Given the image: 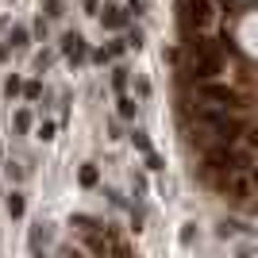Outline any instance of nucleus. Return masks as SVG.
<instances>
[{
  "label": "nucleus",
  "instance_id": "nucleus-1",
  "mask_svg": "<svg viewBox=\"0 0 258 258\" xmlns=\"http://www.w3.org/2000/svg\"><path fill=\"white\" fill-rule=\"evenodd\" d=\"M220 70H224V54H220V46L201 43V39L185 43V74L193 77L197 85H201V81H212Z\"/></svg>",
  "mask_w": 258,
  "mask_h": 258
},
{
  "label": "nucleus",
  "instance_id": "nucleus-2",
  "mask_svg": "<svg viewBox=\"0 0 258 258\" xmlns=\"http://www.w3.org/2000/svg\"><path fill=\"white\" fill-rule=\"evenodd\" d=\"M212 20H216V16H212V0H181V23H185V27L205 31Z\"/></svg>",
  "mask_w": 258,
  "mask_h": 258
},
{
  "label": "nucleus",
  "instance_id": "nucleus-3",
  "mask_svg": "<svg viewBox=\"0 0 258 258\" xmlns=\"http://www.w3.org/2000/svg\"><path fill=\"white\" fill-rule=\"evenodd\" d=\"M205 100H216V108H231L235 104V93L227 85H216V81H201V89H197Z\"/></svg>",
  "mask_w": 258,
  "mask_h": 258
},
{
  "label": "nucleus",
  "instance_id": "nucleus-4",
  "mask_svg": "<svg viewBox=\"0 0 258 258\" xmlns=\"http://www.w3.org/2000/svg\"><path fill=\"white\" fill-rule=\"evenodd\" d=\"M8 212H12V216H23V197H20V193L8 197Z\"/></svg>",
  "mask_w": 258,
  "mask_h": 258
},
{
  "label": "nucleus",
  "instance_id": "nucleus-5",
  "mask_svg": "<svg viewBox=\"0 0 258 258\" xmlns=\"http://www.w3.org/2000/svg\"><path fill=\"white\" fill-rule=\"evenodd\" d=\"M104 23H108V27H123V12H108Z\"/></svg>",
  "mask_w": 258,
  "mask_h": 258
},
{
  "label": "nucleus",
  "instance_id": "nucleus-6",
  "mask_svg": "<svg viewBox=\"0 0 258 258\" xmlns=\"http://www.w3.org/2000/svg\"><path fill=\"white\" fill-rule=\"evenodd\" d=\"M119 116H135V100H127V97H123V100H119Z\"/></svg>",
  "mask_w": 258,
  "mask_h": 258
},
{
  "label": "nucleus",
  "instance_id": "nucleus-7",
  "mask_svg": "<svg viewBox=\"0 0 258 258\" xmlns=\"http://www.w3.org/2000/svg\"><path fill=\"white\" fill-rule=\"evenodd\" d=\"M12 46H27V31H23V27L12 31Z\"/></svg>",
  "mask_w": 258,
  "mask_h": 258
},
{
  "label": "nucleus",
  "instance_id": "nucleus-8",
  "mask_svg": "<svg viewBox=\"0 0 258 258\" xmlns=\"http://www.w3.org/2000/svg\"><path fill=\"white\" fill-rule=\"evenodd\" d=\"M81 185H97V170H93V166L81 170Z\"/></svg>",
  "mask_w": 258,
  "mask_h": 258
},
{
  "label": "nucleus",
  "instance_id": "nucleus-9",
  "mask_svg": "<svg viewBox=\"0 0 258 258\" xmlns=\"http://www.w3.org/2000/svg\"><path fill=\"white\" fill-rule=\"evenodd\" d=\"M39 139H54V123H50V119H46L43 127H39Z\"/></svg>",
  "mask_w": 258,
  "mask_h": 258
},
{
  "label": "nucleus",
  "instance_id": "nucleus-10",
  "mask_svg": "<svg viewBox=\"0 0 258 258\" xmlns=\"http://www.w3.org/2000/svg\"><path fill=\"white\" fill-rule=\"evenodd\" d=\"M112 85H116V89H123V85H127V74H123V70H116V77H112Z\"/></svg>",
  "mask_w": 258,
  "mask_h": 258
}]
</instances>
